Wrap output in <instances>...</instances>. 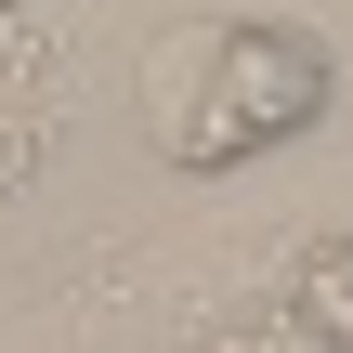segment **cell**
<instances>
[{
  "label": "cell",
  "mask_w": 353,
  "mask_h": 353,
  "mask_svg": "<svg viewBox=\"0 0 353 353\" xmlns=\"http://www.w3.org/2000/svg\"><path fill=\"white\" fill-rule=\"evenodd\" d=\"M327 105H341V52L288 13H170L131 52V118H144L157 170H183V183L262 170L275 144L327 131Z\"/></svg>",
  "instance_id": "obj_1"
},
{
  "label": "cell",
  "mask_w": 353,
  "mask_h": 353,
  "mask_svg": "<svg viewBox=\"0 0 353 353\" xmlns=\"http://www.w3.org/2000/svg\"><path fill=\"white\" fill-rule=\"evenodd\" d=\"M275 341L353 353V236H314V249H288V275H275Z\"/></svg>",
  "instance_id": "obj_2"
},
{
  "label": "cell",
  "mask_w": 353,
  "mask_h": 353,
  "mask_svg": "<svg viewBox=\"0 0 353 353\" xmlns=\"http://www.w3.org/2000/svg\"><path fill=\"white\" fill-rule=\"evenodd\" d=\"M0 13H26V0H0Z\"/></svg>",
  "instance_id": "obj_3"
}]
</instances>
